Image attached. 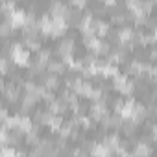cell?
I'll list each match as a JSON object with an SVG mask.
<instances>
[{"label":"cell","instance_id":"cell-15","mask_svg":"<svg viewBox=\"0 0 157 157\" xmlns=\"http://www.w3.org/2000/svg\"><path fill=\"white\" fill-rule=\"evenodd\" d=\"M109 33V22H104V21H96V35L102 39L104 35Z\"/></svg>","mask_w":157,"mask_h":157},{"label":"cell","instance_id":"cell-16","mask_svg":"<svg viewBox=\"0 0 157 157\" xmlns=\"http://www.w3.org/2000/svg\"><path fill=\"white\" fill-rule=\"evenodd\" d=\"M24 48L28 50H41V43H39V39L37 37H26L24 39Z\"/></svg>","mask_w":157,"mask_h":157},{"label":"cell","instance_id":"cell-13","mask_svg":"<svg viewBox=\"0 0 157 157\" xmlns=\"http://www.w3.org/2000/svg\"><path fill=\"white\" fill-rule=\"evenodd\" d=\"M32 128H33V122H32V118H30L28 115H21V120H19V128H17V131L28 133Z\"/></svg>","mask_w":157,"mask_h":157},{"label":"cell","instance_id":"cell-24","mask_svg":"<svg viewBox=\"0 0 157 157\" xmlns=\"http://www.w3.org/2000/svg\"><path fill=\"white\" fill-rule=\"evenodd\" d=\"M0 68H2V74H8V57L0 59Z\"/></svg>","mask_w":157,"mask_h":157},{"label":"cell","instance_id":"cell-11","mask_svg":"<svg viewBox=\"0 0 157 157\" xmlns=\"http://www.w3.org/2000/svg\"><path fill=\"white\" fill-rule=\"evenodd\" d=\"M43 85L46 87V91H56L57 85H59V76L46 74V76H44V80H43Z\"/></svg>","mask_w":157,"mask_h":157},{"label":"cell","instance_id":"cell-22","mask_svg":"<svg viewBox=\"0 0 157 157\" xmlns=\"http://www.w3.org/2000/svg\"><path fill=\"white\" fill-rule=\"evenodd\" d=\"M11 28H13V26H11V22L6 19V21L2 22V26H0V32H2V35H8V33L11 32Z\"/></svg>","mask_w":157,"mask_h":157},{"label":"cell","instance_id":"cell-19","mask_svg":"<svg viewBox=\"0 0 157 157\" xmlns=\"http://www.w3.org/2000/svg\"><path fill=\"white\" fill-rule=\"evenodd\" d=\"M2 157H24V153H22V151H17L15 148L4 146V148H2Z\"/></svg>","mask_w":157,"mask_h":157},{"label":"cell","instance_id":"cell-18","mask_svg":"<svg viewBox=\"0 0 157 157\" xmlns=\"http://www.w3.org/2000/svg\"><path fill=\"white\" fill-rule=\"evenodd\" d=\"M124 56H126V52H124V50H115V52H113V54H109L107 57H109V63L117 65V63H122V61H124Z\"/></svg>","mask_w":157,"mask_h":157},{"label":"cell","instance_id":"cell-1","mask_svg":"<svg viewBox=\"0 0 157 157\" xmlns=\"http://www.w3.org/2000/svg\"><path fill=\"white\" fill-rule=\"evenodd\" d=\"M10 57L15 65H21V67H26L28 65V59H30V52L22 46V43H13L10 46Z\"/></svg>","mask_w":157,"mask_h":157},{"label":"cell","instance_id":"cell-8","mask_svg":"<svg viewBox=\"0 0 157 157\" xmlns=\"http://www.w3.org/2000/svg\"><path fill=\"white\" fill-rule=\"evenodd\" d=\"M111 151H113V150H111L105 142H102V144H93V148H91V155H93V157H109Z\"/></svg>","mask_w":157,"mask_h":157},{"label":"cell","instance_id":"cell-27","mask_svg":"<svg viewBox=\"0 0 157 157\" xmlns=\"http://www.w3.org/2000/svg\"><path fill=\"white\" fill-rule=\"evenodd\" d=\"M153 39H155V41H157V26H155V28H153Z\"/></svg>","mask_w":157,"mask_h":157},{"label":"cell","instance_id":"cell-12","mask_svg":"<svg viewBox=\"0 0 157 157\" xmlns=\"http://www.w3.org/2000/svg\"><path fill=\"white\" fill-rule=\"evenodd\" d=\"M151 148H150V144H146V142H139L137 146H135V157H150L151 155Z\"/></svg>","mask_w":157,"mask_h":157},{"label":"cell","instance_id":"cell-23","mask_svg":"<svg viewBox=\"0 0 157 157\" xmlns=\"http://www.w3.org/2000/svg\"><path fill=\"white\" fill-rule=\"evenodd\" d=\"M43 100H44V102H48V104H52V102H56L57 98H54V94H52V91H46V94L43 96Z\"/></svg>","mask_w":157,"mask_h":157},{"label":"cell","instance_id":"cell-5","mask_svg":"<svg viewBox=\"0 0 157 157\" xmlns=\"http://www.w3.org/2000/svg\"><path fill=\"white\" fill-rule=\"evenodd\" d=\"M50 15L52 17H63V19H67L70 15V8L67 4H63V2H54L50 6Z\"/></svg>","mask_w":157,"mask_h":157},{"label":"cell","instance_id":"cell-9","mask_svg":"<svg viewBox=\"0 0 157 157\" xmlns=\"http://www.w3.org/2000/svg\"><path fill=\"white\" fill-rule=\"evenodd\" d=\"M68 109V104L63 100V98H59V100H56V102H52L50 104V107H48V111L50 113H54V115H61L63 117V113Z\"/></svg>","mask_w":157,"mask_h":157},{"label":"cell","instance_id":"cell-7","mask_svg":"<svg viewBox=\"0 0 157 157\" xmlns=\"http://www.w3.org/2000/svg\"><path fill=\"white\" fill-rule=\"evenodd\" d=\"M72 52H74V41H72V39H63V41H59V44H57V56H59V57H63V56H72Z\"/></svg>","mask_w":157,"mask_h":157},{"label":"cell","instance_id":"cell-26","mask_svg":"<svg viewBox=\"0 0 157 157\" xmlns=\"http://www.w3.org/2000/svg\"><path fill=\"white\" fill-rule=\"evenodd\" d=\"M72 6H78V8H85V2H82V0H78V2H72Z\"/></svg>","mask_w":157,"mask_h":157},{"label":"cell","instance_id":"cell-10","mask_svg":"<svg viewBox=\"0 0 157 157\" xmlns=\"http://www.w3.org/2000/svg\"><path fill=\"white\" fill-rule=\"evenodd\" d=\"M46 67H48V74H54V76L63 74V72H65V68H67V65H65L61 59H59V61H57V59H52Z\"/></svg>","mask_w":157,"mask_h":157},{"label":"cell","instance_id":"cell-4","mask_svg":"<svg viewBox=\"0 0 157 157\" xmlns=\"http://www.w3.org/2000/svg\"><path fill=\"white\" fill-rule=\"evenodd\" d=\"M67 19L63 17H52V35L54 37H59L67 32Z\"/></svg>","mask_w":157,"mask_h":157},{"label":"cell","instance_id":"cell-3","mask_svg":"<svg viewBox=\"0 0 157 157\" xmlns=\"http://www.w3.org/2000/svg\"><path fill=\"white\" fill-rule=\"evenodd\" d=\"M6 19L11 22V26L13 28H19V26H26V22H28V11H24V10H21V8H17V10H13L10 15H6Z\"/></svg>","mask_w":157,"mask_h":157},{"label":"cell","instance_id":"cell-25","mask_svg":"<svg viewBox=\"0 0 157 157\" xmlns=\"http://www.w3.org/2000/svg\"><path fill=\"white\" fill-rule=\"evenodd\" d=\"M150 59H155V61H157V48H153V50L150 52Z\"/></svg>","mask_w":157,"mask_h":157},{"label":"cell","instance_id":"cell-14","mask_svg":"<svg viewBox=\"0 0 157 157\" xmlns=\"http://www.w3.org/2000/svg\"><path fill=\"white\" fill-rule=\"evenodd\" d=\"M48 126H50V129H52V131H59V129L65 126L63 117H61V115H52V118H50Z\"/></svg>","mask_w":157,"mask_h":157},{"label":"cell","instance_id":"cell-20","mask_svg":"<svg viewBox=\"0 0 157 157\" xmlns=\"http://www.w3.org/2000/svg\"><path fill=\"white\" fill-rule=\"evenodd\" d=\"M76 118H78V124L83 126V128H91V124H93L91 115H76Z\"/></svg>","mask_w":157,"mask_h":157},{"label":"cell","instance_id":"cell-21","mask_svg":"<svg viewBox=\"0 0 157 157\" xmlns=\"http://www.w3.org/2000/svg\"><path fill=\"white\" fill-rule=\"evenodd\" d=\"M50 56H52V54H50V50H43V48H41V50H39V59H37V61H39L41 65H48V63L52 61V59H50Z\"/></svg>","mask_w":157,"mask_h":157},{"label":"cell","instance_id":"cell-2","mask_svg":"<svg viewBox=\"0 0 157 157\" xmlns=\"http://www.w3.org/2000/svg\"><path fill=\"white\" fill-rule=\"evenodd\" d=\"M113 87H115L117 91H120L122 94H129V93H133V89H135L133 82L128 80L126 74H117V76L113 78Z\"/></svg>","mask_w":157,"mask_h":157},{"label":"cell","instance_id":"cell-6","mask_svg":"<svg viewBox=\"0 0 157 157\" xmlns=\"http://www.w3.org/2000/svg\"><path fill=\"white\" fill-rule=\"evenodd\" d=\"M91 117H93L94 120H104V118L107 117V107H105V100H102V102H96V104H93V107H91Z\"/></svg>","mask_w":157,"mask_h":157},{"label":"cell","instance_id":"cell-17","mask_svg":"<svg viewBox=\"0 0 157 157\" xmlns=\"http://www.w3.org/2000/svg\"><path fill=\"white\" fill-rule=\"evenodd\" d=\"M37 100H39L37 96H33V94H28V93H26V94L22 96V109L26 111V109H30V107H33Z\"/></svg>","mask_w":157,"mask_h":157}]
</instances>
